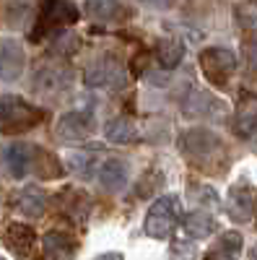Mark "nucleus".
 <instances>
[{"label":"nucleus","instance_id":"obj_14","mask_svg":"<svg viewBox=\"0 0 257 260\" xmlns=\"http://www.w3.org/2000/svg\"><path fill=\"white\" fill-rule=\"evenodd\" d=\"M13 206H16L18 213L36 219V216L45 213V208H47V198H45V192H42L36 185H26V187H21V190L13 195Z\"/></svg>","mask_w":257,"mask_h":260},{"label":"nucleus","instance_id":"obj_25","mask_svg":"<svg viewBox=\"0 0 257 260\" xmlns=\"http://www.w3.org/2000/svg\"><path fill=\"white\" fill-rule=\"evenodd\" d=\"M52 45L57 47V52H68V55H73V52H78V47H81V39H78L70 29H62V31L52 39Z\"/></svg>","mask_w":257,"mask_h":260},{"label":"nucleus","instance_id":"obj_1","mask_svg":"<svg viewBox=\"0 0 257 260\" xmlns=\"http://www.w3.org/2000/svg\"><path fill=\"white\" fill-rule=\"evenodd\" d=\"M45 120V110L29 104L21 96H0V133L16 136V133H26V130L36 127Z\"/></svg>","mask_w":257,"mask_h":260},{"label":"nucleus","instance_id":"obj_20","mask_svg":"<svg viewBox=\"0 0 257 260\" xmlns=\"http://www.w3.org/2000/svg\"><path fill=\"white\" fill-rule=\"evenodd\" d=\"M104 136H106V141L120 143V146L135 143L138 141V127H135L133 120H127V117H115V120H109L104 125Z\"/></svg>","mask_w":257,"mask_h":260},{"label":"nucleus","instance_id":"obj_24","mask_svg":"<svg viewBox=\"0 0 257 260\" xmlns=\"http://www.w3.org/2000/svg\"><path fill=\"white\" fill-rule=\"evenodd\" d=\"M169 260H198V247H195V242H187V240L171 242V247H169Z\"/></svg>","mask_w":257,"mask_h":260},{"label":"nucleus","instance_id":"obj_3","mask_svg":"<svg viewBox=\"0 0 257 260\" xmlns=\"http://www.w3.org/2000/svg\"><path fill=\"white\" fill-rule=\"evenodd\" d=\"M83 81L89 89H112V91L130 89V73H127V68L115 57L94 60L89 65V71H86Z\"/></svg>","mask_w":257,"mask_h":260},{"label":"nucleus","instance_id":"obj_9","mask_svg":"<svg viewBox=\"0 0 257 260\" xmlns=\"http://www.w3.org/2000/svg\"><path fill=\"white\" fill-rule=\"evenodd\" d=\"M57 138L62 141H83L91 136L94 130V117L89 112H65L57 120Z\"/></svg>","mask_w":257,"mask_h":260},{"label":"nucleus","instance_id":"obj_29","mask_svg":"<svg viewBox=\"0 0 257 260\" xmlns=\"http://www.w3.org/2000/svg\"><path fill=\"white\" fill-rule=\"evenodd\" d=\"M94 260H122V252H101V255L94 257Z\"/></svg>","mask_w":257,"mask_h":260},{"label":"nucleus","instance_id":"obj_11","mask_svg":"<svg viewBox=\"0 0 257 260\" xmlns=\"http://www.w3.org/2000/svg\"><path fill=\"white\" fill-rule=\"evenodd\" d=\"M78 21V11L70 0H45V8H42V29L50 26H70Z\"/></svg>","mask_w":257,"mask_h":260},{"label":"nucleus","instance_id":"obj_12","mask_svg":"<svg viewBox=\"0 0 257 260\" xmlns=\"http://www.w3.org/2000/svg\"><path fill=\"white\" fill-rule=\"evenodd\" d=\"M226 208H229V216H231V219H237V221H249V219H252L254 192H252V187H249L244 180H239L237 185L229 190V203H226Z\"/></svg>","mask_w":257,"mask_h":260},{"label":"nucleus","instance_id":"obj_7","mask_svg":"<svg viewBox=\"0 0 257 260\" xmlns=\"http://www.w3.org/2000/svg\"><path fill=\"white\" fill-rule=\"evenodd\" d=\"M26 65V50L18 39H0V81H16L21 73H24Z\"/></svg>","mask_w":257,"mask_h":260},{"label":"nucleus","instance_id":"obj_15","mask_svg":"<svg viewBox=\"0 0 257 260\" xmlns=\"http://www.w3.org/2000/svg\"><path fill=\"white\" fill-rule=\"evenodd\" d=\"M6 245L18 257H31V252L36 247V234L26 224H8V229H6Z\"/></svg>","mask_w":257,"mask_h":260},{"label":"nucleus","instance_id":"obj_6","mask_svg":"<svg viewBox=\"0 0 257 260\" xmlns=\"http://www.w3.org/2000/svg\"><path fill=\"white\" fill-rule=\"evenodd\" d=\"M73 86V71L65 65L42 62L34 73V91L39 94H65Z\"/></svg>","mask_w":257,"mask_h":260},{"label":"nucleus","instance_id":"obj_17","mask_svg":"<svg viewBox=\"0 0 257 260\" xmlns=\"http://www.w3.org/2000/svg\"><path fill=\"white\" fill-rule=\"evenodd\" d=\"M234 125H237V133L247 138L252 148H257V99H247L239 107Z\"/></svg>","mask_w":257,"mask_h":260},{"label":"nucleus","instance_id":"obj_2","mask_svg":"<svg viewBox=\"0 0 257 260\" xmlns=\"http://www.w3.org/2000/svg\"><path fill=\"white\" fill-rule=\"evenodd\" d=\"M179 213L182 211H179L177 195H161L145 213V221H143L145 234L154 237V240H169V234L179 224Z\"/></svg>","mask_w":257,"mask_h":260},{"label":"nucleus","instance_id":"obj_10","mask_svg":"<svg viewBox=\"0 0 257 260\" xmlns=\"http://www.w3.org/2000/svg\"><path fill=\"white\" fill-rule=\"evenodd\" d=\"M83 13L91 21H99V24H120L130 16L127 6H122L120 0H86Z\"/></svg>","mask_w":257,"mask_h":260},{"label":"nucleus","instance_id":"obj_5","mask_svg":"<svg viewBox=\"0 0 257 260\" xmlns=\"http://www.w3.org/2000/svg\"><path fill=\"white\" fill-rule=\"evenodd\" d=\"M200 68L210 83L224 86L237 71V55L229 47H208L200 55Z\"/></svg>","mask_w":257,"mask_h":260},{"label":"nucleus","instance_id":"obj_16","mask_svg":"<svg viewBox=\"0 0 257 260\" xmlns=\"http://www.w3.org/2000/svg\"><path fill=\"white\" fill-rule=\"evenodd\" d=\"M127 172H130V167H127V161L112 156V159H104L99 167H96V175H99V182L104 190H120L125 182H127Z\"/></svg>","mask_w":257,"mask_h":260},{"label":"nucleus","instance_id":"obj_19","mask_svg":"<svg viewBox=\"0 0 257 260\" xmlns=\"http://www.w3.org/2000/svg\"><path fill=\"white\" fill-rule=\"evenodd\" d=\"M242 252V234L239 232H224L213 250L208 252V260H237Z\"/></svg>","mask_w":257,"mask_h":260},{"label":"nucleus","instance_id":"obj_4","mask_svg":"<svg viewBox=\"0 0 257 260\" xmlns=\"http://www.w3.org/2000/svg\"><path fill=\"white\" fill-rule=\"evenodd\" d=\"M182 148H185L187 159L198 161V164H213L216 159L224 156L221 138L213 133V130H205V127L187 130L185 138H182Z\"/></svg>","mask_w":257,"mask_h":260},{"label":"nucleus","instance_id":"obj_23","mask_svg":"<svg viewBox=\"0 0 257 260\" xmlns=\"http://www.w3.org/2000/svg\"><path fill=\"white\" fill-rule=\"evenodd\" d=\"M65 167L73 172L76 177L81 180H91L96 175V159L91 154H86V151H70V154L65 156Z\"/></svg>","mask_w":257,"mask_h":260},{"label":"nucleus","instance_id":"obj_18","mask_svg":"<svg viewBox=\"0 0 257 260\" xmlns=\"http://www.w3.org/2000/svg\"><path fill=\"white\" fill-rule=\"evenodd\" d=\"M42 250H45L47 260H73V255H76L73 242L60 232H47L45 240H42Z\"/></svg>","mask_w":257,"mask_h":260},{"label":"nucleus","instance_id":"obj_21","mask_svg":"<svg viewBox=\"0 0 257 260\" xmlns=\"http://www.w3.org/2000/svg\"><path fill=\"white\" fill-rule=\"evenodd\" d=\"M185 232L192 237V240H205L216 232V219L208 211H192L185 219Z\"/></svg>","mask_w":257,"mask_h":260},{"label":"nucleus","instance_id":"obj_26","mask_svg":"<svg viewBox=\"0 0 257 260\" xmlns=\"http://www.w3.org/2000/svg\"><path fill=\"white\" fill-rule=\"evenodd\" d=\"M237 21L244 29H257V6L254 3H242L237 8Z\"/></svg>","mask_w":257,"mask_h":260},{"label":"nucleus","instance_id":"obj_27","mask_svg":"<svg viewBox=\"0 0 257 260\" xmlns=\"http://www.w3.org/2000/svg\"><path fill=\"white\" fill-rule=\"evenodd\" d=\"M200 198H203V203H210V206H218V195H216V190H213V187H200Z\"/></svg>","mask_w":257,"mask_h":260},{"label":"nucleus","instance_id":"obj_28","mask_svg":"<svg viewBox=\"0 0 257 260\" xmlns=\"http://www.w3.org/2000/svg\"><path fill=\"white\" fill-rule=\"evenodd\" d=\"M247 60L252 68H257V42H249L247 45Z\"/></svg>","mask_w":257,"mask_h":260},{"label":"nucleus","instance_id":"obj_32","mask_svg":"<svg viewBox=\"0 0 257 260\" xmlns=\"http://www.w3.org/2000/svg\"><path fill=\"white\" fill-rule=\"evenodd\" d=\"M0 260H6V257H0Z\"/></svg>","mask_w":257,"mask_h":260},{"label":"nucleus","instance_id":"obj_8","mask_svg":"<svg viewBox=\"0 0 257 260\" xmlns=\"http://www.w3.org/2000/svg\"><path fill=\"white\" fill-rule=\"evenodd\" d=\"M224 110H226V104L218 96H213L210 91H200V89L190 91L182 102V112L187 117H218L224 115Z\"/></svg>","mask_w":257,"mask_h":260},{"label":"nucleus","instance_id":"obj_31","mask_svg":"<svg viewBox=\"0 0 257 260\" xmlns=\"http://www.w3.org/2000/svg\"><path fill=\"white\" fill-rule=\"evenodd\" d=\"M249 257H252V260H257V245L252 247V252H249Z\"/></svg>","mask_w":257,"mask_h":260},{"label":"nucleus","instance_id":"obj_13","mask_svg":"<svg viewBox=\"0 0 257 260\" xmlns=\"http://www.w3.org/2000/svg\"><path fill=\"white\" fill-rule=\"evenodd\" d=\"M3 159H6V167H8L11 175L16 180H24L29 172H31V164H34V146L21 143V141L18 143H11L6 148Z\"/></svg>","mask_w":257,"mask_h":260},{"label":"nucleus","instance_id":"obj_30","mask_svg":"<svg viewBox=\"0 0 257 260\" xmlns=\"http://www.w3.org/2000/svg\"><path fill=\"white\" fill-rule=\"evenodd\" d=\"M140 3H148V6H156V8H166L171 0H140Z\"/></svg>","mask_w":257,"mask_h":260},{"label":"nucleus","instance_id":"obj_22","mask_svg":"<svg viewBox=\"0 0 257 260\" xmlns=\"http://www.w3.org/2000/svg\"><path fill=\"white\" fill-rule=\"evenodd\" d=\"M156 57H159V62H161V68L171 71V68H177V65L182 62V57H185V45H182L179 39H174V37L161 39L159 47H156Z\"/></svg>","mask_w":257,"mask_h":260}]
</instances>
